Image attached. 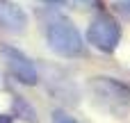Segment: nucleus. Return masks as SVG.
Here are the masks:
<instances>
[{"label":"nucleus","instance_id":"obj_4","mask_svg":"<svg viewBox=\"0 0 130 123\" xmlns=\"http://www.w3.org/2000/svg\"><path fill=\"white\" fill-rule=\"evenodd\" d=\"M0 57H2L7 71L11 73V78L16 82H21L25 87H34L39 82V71H37L34 62L25 52H21L18 48H14V46H0Z\"/></svg>","mask_w":130,"mask_h":123},{"label":"nucleus","instance_id":"obj_10","mask_svg":"<svg viewBox=\"0 0 130 123\" xmlns=\"http://www.w3.org/2000/svg\"><path fill=\"white\" fill-rule=\"evenodd\" d=\"M14 121V116H9V114H0V123H11Z\"/></svg>","mask_w":130,"mask_h":123},{"label":"nucleus","instance_id":"obj_1","mask_svg":"<svg viewBox=\"0 0 130 123\" xmlns=\"http://www.w3.org/2000/svg\"><path fill=\"white\" fill-rule=\"evenodd\" d=\"M87 94L98 110L112 114L114 119L126 116L130 110V87L117 78H107V75L91 78L87 82Z\"/></svg>","mask_w":130,"mask_h":123},{"label":"nucleus","instance_id":"obj_2","mask_svg":"<svg viewBox=\"0 0 130 123\" xmlns=\"http://www.w3.org/2000/svg\"><path fill=\"white\" fill-rule=\"evenodd\" d=\"M43 34L53 52L59 57H80L85 52V39L78 27L62 14H48L43 21Z\"/></svg>","mask_w":130,"mask_h":123},{"label":"nucleus","instance_id":"obj_7","mask_svg":"<svg viewBox=\"0 0 130 123\" xmlns=\"http://www.w3.org/2000/svg\"><path fill=\"white\" fill-rule=\"evenodd\" d=\"M53 123H78V121L71 119L66 112H55V114H53Z\"/></svg>","mask_w":130,"mask_h":123},{"label":"nucleus","instance_id":"obj_5","mask_svg":"<svg viewBox=\"0 0 130 123\" xmlns=\"http://www.w3.org/2000/svg\"><path fill=\"white\" fill-rule=\"evenodd\" d=\"M0 27L11 32V34L25 32V27H27L25 11L11 0H0Z\"/></svg>","mask_w":130,"mask_h":123},{"label":"nucleus","instance_id":"obj_11","mask_svg":"<svg viewBox=\"0 0 130 123\" xmlns=\"http://www.w3.org/2000/svg\"><path fill=\"white\" fill-rule=\"evenodd\" d=\"M43 2H53V5H57V2H64V0H43Z\"/></svg>","mask_w":130,"mask_h":123},{"label":"nucleus","instance_id":"obj_6","mask_svg":"<svg viewBox=\"0 0 130 123\" xmlns=\"http://www.w3.org/2000/svg\"><path fill=\"white\" fill-rule=\"evenodd\" d=\"M14 107H16V114H21L23 119H27V121L37 123V114H34V110L21 98V96H14Z\"/></svg>","mask_w":130,"mask_h":123},{"label":"nucleus","instance_id":"obj_8","mask_svg":"<svg viewBox=\"0 0 130 123\" xmlns=\"http://www.w3.org/2000/svg\"><path fill=\"white\" fill-rule=\"evenodd\" d=\"M114 5H117L119 11H123V14H128V16H130V0H117Z\"/></svg>","mask_w":130,"mask_h":123},{"label":"nucleus","instance_id":"obj_3","mask_svg":"<svg viewBox=\"0 0 130 123\" xmlns=\"http://www.w3.org/2000/svg\"><path fill=\"white\" fill-rule=\"evenodd\" d=\"M87 41L98 50V52H114L121 43V25L117 23V18H112L110 14H98L91 18L89 27H87Z\"/></svg>","mask_w":130,"mask_h":123},{"label":"nucleus","instance_id":"obj_9","mask_svg":"<svg viewBox=\"0 0 130 123\" xmlns=\"http://www.w3.org/2000/svg\"><path fill=\"white\" fill-rule=\"evenodd\" d=\"M78 7H98V0H75Z\"/></svg>","mask_w":130,"mask_h":123}]
</instances>
